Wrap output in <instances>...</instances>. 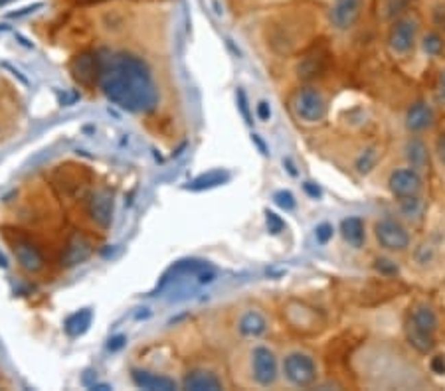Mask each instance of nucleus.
I'll list each match as a JSON object with an SVG mask.
<instances>
[{
    "instance_id": "nucleus-1",
    "label": "nucleus",
    "mask_w": 445,
    "mask_h": 391,
    "mask_svg": "<svg viewBox=\"0 0 445 391\" xmlns=\"http://www.w3.org/2000/svg\"><path fill=\"white\" fill-rule=\"evenodd\" d=\"M95 86L115 107L131 115H151L158 109L160 87L153 66L135 51L101 48L93 53Z\"/></svg>"
},
{
    "instance_id": "nucleus-2",
    "label": "nucleus",
    "mask_w": 445,
    "mask_h": 391,
    "mask_svg": "<svg viewBox=\"0 0 445 391\" xmlns=\"http://www.w3.org/2000/svg\"><path fill=\"white\" fill-rule=\"evenodd\" d=\"M440 330V316L428 303H418L406 318V338L420 354H429L435 348V332Z\"/></svg>"
},
{
    "instance_id": "nucleus-3",
    "label": "nucleus",
    "mask_w": 445,
    "mask_h": 391,
    "mask_svg": "<svg viewBox=\"0 0 445 391\" xmlns=\"http://www.w3.org/2000/svg\"><path fill=\"white\" fill-rule=\"evenodd\" d=\"M248 377L257 388H274L281 375V360L269 344L254 340L245 354Z\"/></svg>"
},
{
    "instance_id": "nucleus-4",
    "label": "nucleus",
    "mask_w": 445,
    "mask_h": 391,
    "mask_svg": "<svg viewBox=\"0 0 445 391\" xmlns=\"http://www.w3.org/2000/svg\"><path fill=\"white\" fill-rule=\"evenodd\" d=\"M10 253L16 261L18 269L28 277H42L48 271V255L44 247L34 238L18 231L8 238Z\"/></svg>"
},
{
    "instance_id": "nucleus-5",
    "label": "nucleus",
    "mask_w": 445,
    "mask_h": 391,
    "mask_svg": "<svg viewBox=\"0 0 445 391\" xmlns=\"http://www.w3.org/2000/svg\"><path fill=\"white\" fill-rule=\"evenodd\" d=\"M319 362L309 350L295 348L281 360V375L293 388H311L319 381Z\"/></svg>"
},
{
    "instance_id": "nucleus-6",
    "label": "nucleus",
    "mask_w": 445,
    "mask_h": 391,
    "mask_svg": "<svg viewBox=\"0 0 445 391\" xmlns=\"http://www.w3.org/2000/svg\"><path fill=\"white\" fill-rule=\"evenodd\" d=\"M291 113L295 119L303 125H321L326 119L328 103L325 93L319 87H299L291 95Z\"/></svg>"
},
{
    "instance_id": "nucleus-7",
    "label": "nucleus",
    "mask_w": 445,
    "mask_h": 391,
    "mask_svg": "<svg viewBox=\"0 0 445 391\" xmlns=\"http://www.w3.org/2000/svg\"><path fill=\"white\" fill-rule=\"evenodd\" d=\"M374 239L386 253H406L411 247V231L400 216H382L374 221Z\"/></svg>"
},
{
    "instance_id": "nucleus-8",
    "label": "nucleus",
    "mask_w": 445,
    "mask_h": 391,
    "mask_svg": "<svg viewBox=\"0 0 445 391\" xmlns=\"http://www.w3.org/2000/svg\"><path fill=\"white\" fill-rule=\"evenodd\" d=\"M418 32H420V22L418 18L411 16H402L396 20L390 28V34H388V50L396 58H406L410 55L416 44H418Z\"/></svg>"
},
{
    "instance_id": "nucleus-9",
    "label": "nucleus",
    "mask_w": 445,
    "mask_h": 391,
    "mask_svg": "<svg viewBox=\"0 0 445 391\" xmlns=\"http://www.w3.org/2000/svg\"><path fill=\"white\" fill-rule=\"evenodd\" d=\"M426 188V180L424 174L411 166H398L390 172L388 176V190L394 196L396 200L402 198H411V196H422Z\"/></svg>"
},
{
    "instance_id": "nucleus-10",
    "label": "nucleus",
    "mask_w": 445,
    "mask_h": 391,
    "mask_svg": "<svg viewBox=\"0 0 445 391\" xmlns=\"http://www.w3.org/2000/svg\"><path fill=\"white\" fill-rule=\"evenodd\" d=\"M86 218L91 225L105 231L113 220V192L109 188H95L86 196Z\"/></svg>"
},
{
    "instance_id": "nucleus-11",
    "label": "nucleus",
    "mask_w": 445,
    "mask_h": 391,
    "mask_svg": "<svg viewBox=\"0 0 445 391\" xmlns=\"http://www.w3.org/2000/svg\"><path fill=\"white\" fill-rule=\"evenodd\" d=\"M366 0H335L328 10V22L337 32H348L362 16Z\"/></svg>"
},
{
    "instance_id": "nucleus-12",
    "label": "nucleus",
    "mask_w": 445,
    "mask_h": 391,
    "mask_svg": "<svg viewBox=\"0 0 445 391\" xmlns=\"http://www.w3.org/2000/svg\"><path fill=\"white\" fill-rule=\"evenodd\" d=\"M234 328L243 340H261L269 332V318L259 308H243L236 316Z\"/></svg>"
},
{
    "instance_id": "nucleus-13",
    "label": "nucleus",
    "mask_w": 445,
    "mask_h": 391,
    "mask_svg": "<svg viewBox=\"0 0 445 391\" xmlns=\"http://www.w3.org/2000/svg\"><path fill=\"white\" fill-rule=\"evenodd\" d=\"M404 125L410 135H424L435 127V111L428 101L411 103L406 111Z\"/></svg>"
},
{
    "instance_id": "nucleus-14",
    "label": "nucleus",
    "mask_w": 445,
    "mask_h": 391,
    "mask_svg": "<svg viewBox=\"0 0 445 391\" xmlns=\"http://www.w3.org/2000/svg\"><path fill=\"white\" fill-rule=\"evenodd\" d=\"M182 388L192 391H214L224 390L226 383H224L222 375L218 374L216 370H212L208 366H196V368H190L189 372L184 374Z\"/></svg>"
},
{
    "instance_id": "nucleus-15",
    "label": "nucleus",
    "mask_w": 445,
    "mask_h": 391,
    "mask_svg": "<svg viewBox=\"0 0 445 391\" xmlns=\"http://www.w3.org/2000/svg\"><path fill=\"white\" fill-rule=\"evenodd\" d=\"M402 153L406 158V164L420 171L422 174H426L429 171V164H431V153H429L428 142L422 138L420 135H410L406 138L404 147H402Z\"/></svg>"
},
{
    "instance_id": "nucleus-16",
    "label": "nucleus",
    "mask_w": 445,
    "mask_h": 391,
    "mask_svg": "<svg viewBox=\"0 0 445 391\" xmlns=\"http://www.w3.org/2000/svg\"><path fill=\"white\" fill-rule=\"evenodd\" d=\"M89 255H91V241H89L84 234L75 231V234L69 236L66 245H64L62 265H66V267L80 265V263H84Z\"/></svg>"
},
{
    "instance_id": "nucleus-17",
    "label": "nucleus",
    "mask_w": 445,
    "mask_h": 391,
    "mask_svg": "<svg viewBox=\"0 0 445 391\" xmlns=\"http://www.w3.org/2000/svg\"><path fill=\"white\" fill-rule=\"evenodd\" d=\"M131 379L133 383L141 388V390H176L178 383L174 377H169L165 374H156L151 370H143V368H133L131 370Z\"/></svg>"
},
{
    "instance_id": "nucleus-18",
    "label": "nucleus",
    "mask_w": 445,
    "mask_h": 391,
    "mask_svg": "<svg viewBox=\"0 0 445 391\" xmlns=\"http://www.w3.org/2000/svg\"><path fill=\"white\" fill-rule=\"evenodd\" d=\"M398 212L400 218L406 223H420L426 216V202L422 196H411V198H402L398 200Z\"/></svg>"
},
{
    "instance_id": "nucleus-19",
    "label": "nucleus",
    "mask_w": 445,
    "mask_h": 391,
    "mask_svg": "<svg viewBox=\"0 0 445 391\" xmlns=\"http://www.w3.org/2000/svg\"><path fill=\"white\" fill-rule=\"evenodd\" d=\"M341 234H343L344 241L352 247V249H360L366 241V229H364V221L359 216H350L341 223Z\"/></svg>"
},
{
    "instance_id": "nucleus-20",
    "label": "nucleus",
    "mask_w": 445,
    "mask_h": 391,
    "mask_svg": "<svg viewBox=\"0 0 445 391\" xmlns=\"http://www.w3.org/2000/svg\"><path fill=\"white\" fill-rule=\"evenodd\" d=\"M437 261V247L431 241H422L416 249H413V263L420 269H429L433 267Z\"/></svg>"
},
{
    "instance_id": "nucleus-21",
    "label": "nucleus",
    "mask_w": 445,
    "mask_h": 391,
    "mask_svg": "<svg viewBox=\"0 0 445 391\" xmlns=\"http://www.w3.org/2000/svg\"><path fill=\"white\" fill-rule=\"evenodd\" d=\"M226 180H230V174L228 172L222 171H212L204 174V176H200L198 180H194L190 188L192 190H202V188H212V186H218V184H222Z\"/></svg>"
},
{
    "instance_id": "nucleus-22",
    "label": "nucleus",
    "mask_w": 445,
    "mask_h": 391,
    "mask_svg": "<svg viewBox=\"0 0 445 391\" xmlns=\"http://www.w3.org/2000/svg\"><path fill=\"white\" fill-rule=\"evenodd\" d=\"M422 50L426 51L428 55H442L445 50V42L442 36L437 34V32H428V34H424L422 38Z\"/></svg>"
},
{
    "instance_id": "nucleus-23",
    "label": "nucleus",
    "mask_w": 445,
    "mask_h": 391,
    "mask_svg": "<svg viewBox=\"0 0 445 391\" xmlns=\"http://www.w3.org/2000/svg\"><path fill=\"white\" fill-rule=\"evenodd\" d=\"M376 160L378 149H368V151H364V153L360 154L359 160H357V171H359L360 174H368V172L374 168Z\"/></svg>"
},
{
    "instance_id": "nucleus-24",
    "label": "nucleus",
    "mask_w": 445,
    "mask_h": 391,
    "mask_svg": "<svg viewBox=\"0 0 445 391\" xmlns=\"http://www.w3.org/2000/svg\"><path fill=\"white\" fill-rule=\"evenodd\" d=\"M265 220H267V229H269V234H274V236H277V234H281L283 229H285V221L281 220L275 212H265Z\"/></svg>"
},
{
    "instance_id": "nucleus-25",
    "label": "nucleus",
    "mask_w": 445,
    "mask_h": 391,
    "mask_svg": "<svg viewBox=\"0 0 445 391\" xmlns=\"http://www.w3.org/2000/svg\"><path fill=\"white\" fill-rule=\"evenodd\" d=\"M274 200H275V204L279 205V207H283V210H287V212L295 207V198H293L291 192L279 190V192H275L274 194Z\"/></svg>"
},
{
    "instance_id": "nucleus-26",
    "label": "nucleus",
    "mask_w": 445,
    "mask_h": 391,
    "mask_svg": "<svg viewBox=\"0 0 445 391\" xmlns=\"http://www.w3.org/2000/svg\"><path fill=\"white\" fill-rule=\"evenodd\" d=\"M333 234H335V229H333V225L330 223H321L317 229H315V236H317V241L319 243H328L330 239H333Z\"/></svg>"
},
{
    "instance_id": "nucleus-27",
    "label": "nucleus",
    "mask_w": 445,
    "mask_h": 391,
    "mask_svg": "<svg viewBox=\"0 0 445 391\" xmlns=\"http://www.w3.org/2000/svg\"><path fill=\"white\" fill-rule=\"evenodd\" d=\"M238 103H240L241 115H243L245 123L252 125L254 121H252V115H250V105H248V97H245V91H243V89H238Z\"/></svg>"
},
{
    "instance_id": "nucleus-28",
    "label": "nucleus",
    "mask_w": 445,
    "mask_h": 391,
    "mask_svg": "<svg viewBox=\"0 0 445 391\" xmlns=\"http://www.w3.org/2000/svg\"><path fill=\"white\" fill-rule=\"evenodd\" d=\"M435 158L442 166H445V133L435 140Z\"/></svg>"
},
{
    "instance_id": "nucleus-29",
    "label": "nucleus",
    "mask_w": 445,
    "mask_h": 391,
    "mask_svg": "<svg viewBox=\"0 0 445 391\" xmlns=\"http://www.w3.org/2000/svg\"><path fill=\"white\" fill-rule=\"evenodd\" d=\"M272 117V107L267 101L257 103V119L259 121H269Z\"/></svg>"
},
{
    "instance_id": "nucleus-30",
    "label": "nucleus",
    "mask_w": 445,
    "mask_h": 391,
    "mask_svg": "<svg viewBox=\"0 0 445 391\" xmlns=\"http://www.w3.org/2000/svg\"><path fill=\"white\" fill-rule=\"evenodd\" d=\"M435 89H437V101L445 105V68L437 75V86H435Z\"/></svg>"
},
{
    "instance_id": "nucleus-31",
    "label": "nucleus",
    "mask_w": 445,
    "mask_h": 391,
    "mask_svg": "<svg viewBox=\"0 0 445 391\" xmlns=\"http://www.w3.org/2000/svg\"><path fill=\"white\" fill-rule=\"evenodd\" d=\"M431 370L435 374H444L445 372V357L444 356H435L431 360Z\"/></svg>"
},
{
    "instance_id": "nucleus-32",
    "label": "nucleus",
    "mask_w": 445,
    "mask_h": 391,
    "mask_svg": "<svg viewBox=\"0 0 445 391\" xmlns=\"http://www.w3.org/2000/svg\"><path fill=\"white\" fill-rule=\"evenodd\" d=\"M305 190H307V192L311 194V196H313V198H319V196H321V190L315 186L313 182H307V184H305Z\"/></svg>"
},
{
    "instance_id": "nucleus-33",
    "label": "nucleus",
    "mask_w": 445,
    "mask_h": 391,
    "mask_svg": "<svg viewBox=\"0 0 445 391\" xmlns=\"http://www.w3.org/2000/svg\"><path fill=\"white\" fill-rule=\"evenodd\" d=\"M252 136H254V142L259 147V151H261L263 154H267V149H265V144H263V140L259 138V135H252Z\"/></svg>"
},
{
    "instance_id": "nucleus-34",
    "label": "nucleus",
    "mask_w": 445,
    "mask_h": 391,
    "mask_svg": "<svg viewBox=\"0 0 445 391\" xmlns=\"http://www.w3.org/2000/svg\"><path fill=\"white\" fill-rule=\"evenodd\" d=\"M283 164L287 166V171H289V174H291V176H297V171H295V166H293L289 158H287V160H283Z\"/></svg>"
},
{
    "instance_id": "nucleus-35",
    "label": "nucleus",
    "mask_w": 445,
    "mask_h": 391,
    "mask_svg": "<svg viewBox=\"0 0 445 391\" xmlns=\"http://www.w3.org/2000/svg\"><path fill=\"white\" fill-rule=\"evenodd\" d=\"M10 2H14V0H0V6H6V4H10Z\"/></svg>"
},
{
    "instance_id": "nucleus-36",
    "label": "nucleus",
    "mask_w": 445,
    "mask_h": 391,
    "mask_svg": "<svg viewBox=\"0 0 445 391\" xmlns=\"http://www.w3.org/2000/svg\"><path fill=\"white\" fill-rule=\"evenodd\" d=\"M0 138H2V123H0Z\"/></svg>"
}]
</instances>
